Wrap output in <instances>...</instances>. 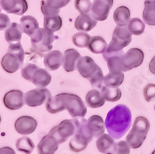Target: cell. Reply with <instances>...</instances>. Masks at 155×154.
<instances>
[{"label": "cell", "mask_w": 155, "mask_h": 154, "mask_svg": "<svg viewBox=\"0 0 155 154\" xmlns=\"http://www.w3.org/2000/svg\"><path fill=\"white\" fill-rule=\"evenodd\" d=\"M19 22L23 33L30 37L35 33L37 29H39L38 22L35 18L31 16H22L19 19Z\"/></svg>", "instance_id": "4316f807"}, {"label": "cell", "mask_w": 155, "mask_h": 154, "mask_svg": "<svg viewBox=\"0 0 155 154\" xmlns=\"http://www.w3.org/2000/svg\"><path fill=\"white\" fill-rule=\"evenodd\" d=\"M37 122L34 118L23 116L18 118L15 122V129L21 135H30L36 130Z\"/></svg>", "instance_id": "2e32d148"}, {"label": "cell", "mask_w": 155, "mask_h": 154, "mask_svg": "<svg viewBox=\"0 0 155 154\" xmlns=\"http://www.w3.org/2000/svg\"><path fill=\"white\" fill-rule=\"evenodd\" d=\"M66 93H61L49 98L46 102V109L48 112L56 114L64 111L65 109Z\"/></svg>", "instance_id": "ffe728a7"}, {"label": "cell", "mask_w": 155, "mask_h": 154, "mask_svg": "<svg viewBox=\"0 0 155 154\" xmlns=\"http://www.w3.org/2000/svg\"><path fill=\"white\" fill-rule=\"evenodd\" d=\"M105 101L102 92L96 89L90 90L85 96V102L91 109L100 108L105 104Z\"/></svg>", "instance_id": "484cf974"}, {"label": "cell", "mask_w": 155, "mask_h": 154, "mask_svg": "<svg viewBox=\"0 0 155 154\" xmlns=\"http://www.w3.org/2000/svg\"><path fill=\"white\" fill-rule=\"evenodd\" d=\"M92 37H90L89 34L85 32H81V33H75L72 37L73 44L75 46L81 48H88L90 41Z\"/></svg>", "instance_id": "d590c367"}, {"label": "cell", "mask_w": 155, "mask_h": 154, "mask_svg": "<svg viewBox=\"0 0 155 154\" xmlns=\"http://www.w3.org/2000/svg\"><path fill=\"white\" fill-rule=\"evenodd\" d=\"M89 140L84 134L80 133H74L73 137L70 139L69 147L71 150L74 152H79L86 149L89 143Z\"/></svg>", "instance_id": "d4e9b609"}, {"label": "cell", "mask_w": 155, "mask_h": 154, "mask_svg": "<svg viewBox=\"0 0 155 154\" xmlns=\"http://www.w3.org/2000/svg\"><path fill=\"white\" fill-rule=\"evenodd\" d=\"M16 147L19 152L24 154H31L34 149V143L30 138L23 136L18 139L16 143Z\"/></svg>", "instance_id": "d6a6232c"}, {"label": "cell", "mask_w": 155, "mask_h": 154, "mask_svg": "<svg viewBox=\"0 0 155 154\" xmlns=\"http://www.w3.org/2000/svg\"><path fill=\"white\" fill-rule=\"evenodd\" d=\"M130 146L127 141H120L116 143L111 154H130Z\"/></svg>", "instance_id": "74e56055"}, {"label": "cell", "mask_w": 155, "mask_h": 154, "mask_svg": "<svg viewBox=\"0 0 155 154\" xmlns=\"http://www.w3.org/2000/svg\"><path fill=\"white\" fill-rule=\"evenodd\" d=\"M113 5V0H94L91 15L97 21H104L107 19Z\"/></svg>", "instance_id": "7c38bea8"}, {"label": "cell", "mask_w": 155, "mask_h": 154, "mask_svg": "<svg viewBox=\"0 0 155 154\" xmlns=\"http://www.w3.org/2000/svg\"><path fill=\"white\" fill-rule=\"evenodd\" d=\"M81 55L76 50L68 49L64 54L63 67L67 72H73L75 70L76 65Z\"/></svg>", "instance_id": "44dd1931"}, {"label": "cell", "mask_w": 155, "mask_h": 154, "mask_svg": "<svg viewBox=\"0 0 155 154\" xmlns=\"http://www.w3.org/2000/svg\"><path fill=\"white\" fill-rule=\"evenodd\" d=\"M113 19L117 26H126L130 20V11L127 6H120L113 13Z\"/></svg>", "instance_id": "83f0119b"}, {"label": "cell", "mask_w": 155, "mask_h": 154, "mask_svg": "<svg viewBox=\"0 0 155 154\" xmlns=\"http://www.w3.org/2000/svg\"><path fill=\"white\" fill-rule=\"evenodd\" d=\"M54 39H58V37H54L53 32L44 27L37 29L30 37L31 51L40 57L45 56V54H47L52 50V44Z\"/></svg>", "instance_id": "3957f363"}, {"label": "cell", "mask_w": 155, "mask_h": 154, "mask_svg": "<svg viewBox=\"0 0 155 154\" xmlns=\"http://www.w3.org/2000/svg\"><path fill=\"white\" fill-rule=\"evenodd\" d=\"M76 130L74 119H65L58 126H54L49 133L53 136L58 143H63L74 134Z\"/></svg>", "instance_id": "52a82bcc"}, {"label": "cell", "mask_w": 155, "mask_h": 154, "mask_svg": "<svg viewBox=\"0 0 155 154\" xmlns=\"http://www.w3.org/2000/svg\"><path fill=\"white\" fill-rule=\"evenodd\" d=\"M143 95L145 100L148 102L155 99V84H148L143 90Z\"/></svg>", "instance_id": "ab89813d"}, {"label": "cell", "mask_w": 155, "mask_h": 154, "mask_svg": "<svg viewBox=\"0 0 155 154\" xmlns=\"http://www.w3.org/2000/svg\"><path fill=\"white\" fill-rule=\"evenodd\" d=\"M58 140L48 133L43 137L37 145L38 154H54L58 149Z\"/></svg>", "instance_id": "e0dca14e"}, {"label": "cell", "mask_w": 155, "mask_h": 154, "mask_svg": "<svg viewBox=\"0 0 155 154\" xmlns=\"http://www.w3.org/2000/svg\"><path fill=\"white\" fill-rule=\"evenodd\" d=\"M145 29V24L139 18H133L128 23V30L136 36L141 35L143 33Z\"/></svg>", "instance_id": "e575fe53"}, {"label": "cell", "mask_w": 155, "mask_h": 154, "mask_svg": "<svg viewBox=\"0 0 155 154\" xmlns=\"http://www.w3.org/2000/svg\"><path fill=\"white\" fill-rule=\"evenodd\" d=\"M71 0H46V2L51 7L60 9L68 5Z\"/></svg>", "instance_id": "60d3db41"}, {"label": "cell", "mask_w": 155, "mask_h": 154, "mask_svg": "<svg viewBox=\"0 0 155 154\" xmlns=\"http://www.w3.org/2000/svg\"><path fill=\"white\" fill-rule=\"evenodd\" d=\"M151 154H155V149H154V150L153 151V152H152V153H151Z\"/></svg>", "instance_id": "f6af8a7d"}, {"label": "cell", "mask_w": 155, "mask_h": 154, "mask_svg": "<svg viewBox=\"0 0 155 154\" xmlns=\"http://www.w3.org/2000/svg\"><path fill=\"white\" fill-rule=\"evenodd\" d=\"M24 79L32 82L38 88H45L51 83V76L45 69L39 67L34 64H27L21 70Z\"/></svg>", "instance_id": "5b68a950"}, {"label": "cell", "mask_w": 155, "mask_h": 154, "mask_svg": "<svg viewBox=\"0 0 155 154\" xmlns=\"http://www.w3.org/2000/svg\"><path fill=\"white\" fill-rule=\"evenodd\" d=\"M124 74L123 72H109L104 76L103 83L109 88H118L124 82Z\"/></svg>", "instance_id": "4dcf8cb0"}, {"label": "cell", "mask_w": 155, "mask_h": 154, "mask_svg": "<svg viewBox=\"0 0 155 154\" xmlns=\"http://www.w3.org/2000/svg\"><path fill=\"white\" fill-rule=\"evenodd\" d=\"M25 52L20 42L9 44L7 53L3 56L1 65L5 72L15 73L24 61Z\"/></svg>", "instance_id": "7a4b0ae2"}, {"label": "cell", "mask_w": 155, "mask_h": 154, "mask_svg": "<svg viewBox=\"0 0 155 154\" xmlns=\"http://www.w3.org/2000/svg\"><path fill=\"white\" fill-rule=\"evenodd\" d=\"M10 25V19L7 15L0 13V30L6 29Z\"/></svg>", "instance_id": "b9f144b4"}, {"label": "cell", "mask_w": 155, "mask_h": 154, "mask_svg": "<svg viewBox=\"0 0 155 154\" xmlns=\"http://www.w3.org/2000/svg\"><path fill=\"white\" fill-rule=\"evenodd\" d=\"M132 123V115L128 107L117 105L108 112L105 126L109 135L114 139H120L125 135Z\"/></svg>", "instance_id": "6da1fadb"}, {"label": "cell", "mask_w": 155, "mask_h": 154, "mask_svg": "<svg viewBox=\"0 0 155 154\" xmlns=\"http://www.w3.org/2000/svg\"><path fill=\"white\" fill-rule=\"evenodd\" d=\"M105 123L101 116H92L87 120V128L92 137H99L105 133Z\"/></svg>", "instance_id": "ac0fdd59"}, {"label": "cell", "mask_w": 155, "mask_h": 154, "mask_svg": "<svg viewBox=\"0 0 155 154\" xmlns=\"http://www.w3.org/2000/svg\"><path fill=\"white\" fill-rule=\"evenodd\" d=\"M75 8L81 14H88L92 9V2L90 0H75Z\"/></svg>", "instance_id": "8d00e7d4"}, {"label": "cell", "mask_w": 155, "mask_h": 154, "mask_svg": "<svg viewBox=\"0 0 155 154\" xmlns=\"http://www.w3.org/2000/svg\"><path fill=\"white\" fill-rule=\"evenodd\" d=\"M41 12L43 13L44 17L47 16H56V15H59L60 13V9H54L53 7H51L50 5H48L46 2V0H43L41 2Z\"/></svg>", "instance_id": "f35d334b"}, {"label": "cell", "mask_w": 155, "mask_h": 154, "mask_svg": "<svg viewBox=\"0 0 155 154\" xmlns=\"http://www.w3.org/2000/svg\"><path fill=\"white\" fill-rule=\"evenodd\" d=\"M65 109L73 118L85 117L87 113L86 105L79 96L66 93Z\"/></svg>", "instance_id": "ba28073f"}, {"label": "cell", "mask_w": 155, "mask_h": 154, "mask_svg": "<svg viewBox=\"0 0 155 154\" xmlns=\"http://www.w3.org/2000/svg\"><path fill=\"white\" fill-rule=\"evenodd\" d=\"M44 26L53 33L58 31L62 26V19L58 15L44 17Z\"/></svg>", "instance_id": "836d02e7"}, {"label": "cell", "mask_w": 155, "mask_h": 154, "mask_svg": "<svg viewBox=\"0 0 155 154\" xmlns=\"http://www.w3.org/2000/svg\"><path fill=\"white\" fill-rule=\"evenodd\" d=\"M50 98L51 94L48 88H36L25 93L24 102L29 107H37L48 102Z\"/></svg>", "instance_id": "9c48e42d"}, {"label": "cell", "mask_w": 155, "mask_h": 154, "mask_svg": "<svg viewBox=\"0 0 155 154\" xmlns=\"http://www.w3.org/2000/svg\"><path fill=\"white\" fill-rule=\"evenodd\" d=\"M3 104L8 109L18 110L24 105V94L20 90H11L3 97Z\"/></svg>", "instance_id": "4fadbf2b"}, {"label": "cell", "mask_w": 155, "mask_h": 154, "mask_svg": "<svg viewBox=\"0 0 155 154\" xmlns=\"http://www.w3.org/2000/svg\"><path fill=\"white\" fill-rule=\"evenodd\" d=\"M64 56L59 51H52L45 54L44 59V66L50 70H56L63 65Z\"/></svg>", "instance_id": "d6986e66"}, {"label": "cell", "mask_w": 155, "mask_h": 154, "mask_svg": "<svg viewBox=\"0 0 155 154\" xmlns=\"http://www.w3.org/2000/svg\"><path fill=\"white\" fill-rule=\"evenodd\" d=\"M144 59V54L139 48H131L124 53L123 57L124 70L129 71L142 64Z\"/></svg>", "instance_id": "30bf717a"}, {"label": "cell", "mask_w": 155, "mask_h": 154, "mask_svg": "<svg viewBox=\"0 0 155 154\" xmlns=\"http://www.w3.org/2000/svg\"><path fill=\"white\" fill-rule=\"evenodd\" d=\"M101 92L104 99L107 102H117L122 96L121 90L119 88H109L104 85L101 88Z\"/></svg>", "instance_id": "1f68e13d"}, {"label": "cell", "mask_w": 155, "mask_h": 154, "mask_svg": "<svg viewBox=\"0 0 155 154\" xmlns=\"http://www.w3.org/2000/svg\"><path fill=\"white\" fill-rule=\"evenodd\" d=\"M124 54V50L116 52H105L102 57L107 62V66L109 72H123L124 70V61L123 57Z\"/></svg>", "instance_id": "5bb4252c"}, {"label": "cell", "mask_w": 155, "mask_h": 154, "mask_svg": "<svg viewBox=\"0 0 155 154\" xmlns=\"http://www.w3.org/2000/svg\"><path fill=\"white\" fill-rule=\"evenodd\" d=\"M0 154H16V152L11 147L4 146L0 148Z\"/></svg>", "instance_id": "7bdbcfd3"}, {"label": "cell", "mask_w": 155, "mask_h": 154, "mask_svg": "<svg viewBox=\"0 0 155 154\" xmlns=\"http://www.w3.org/2000/svg\"><path fill=\"white\" fill-rule=\"evenodd\" d=\"M150 129V123L147 118L138 116L134 121L132 129L127 136V141L131 148L137 149L146 139L147 134Z\"/></svg>", "instance_id": "277c9868"}, {"label": "cell", "mask_w": 155, "mask_h": 154, "mask_svg": "<svg viewBox=\"0 0 155 154\" xmlns=\"http://www.w3.org/2000/svg\"><path fill=\"white\" fill-rule=\"evenodd\" d=\"M116 143L114 139L108 134H102L96 140L97 149L102 153L111 154L114 149Z\"/></svg>", "instance_id": "603a6c76"}, {"label": "cell", "mask_w": 155, "mask_h": 154, "mask_svg": "<svg viewBox=\"0 0 155 154\" xmlns=\"http://www.w3.org/2000/svg\"><path fill=\"white\" fill-rule=\"evenodd\" d=\"M0 122H1V117H0Z\"/></svg>", "instance_id": "bcb514c9"}, {"label": "cell", "mask_w": 155, "mask_h": 154, "mask_svg": "<svg viewBox=\"0 0 155 154\" xmlns=\"http://www.w3.org/2000/svg\"><path fill=\"white\" fill-rule=\"evenodd\" d=\"M132 34L126 26H117L113 33L110 44L108 45L106 52H116L124 50L130 44Z\"/></svg>", "instance_id": "8992f818"}, {"label": "cell", "mask_w": 155, "mask_h": 154, "mask_svg": "<svg viewBox=\"0 0 155 154\" xmlns=\"http://www.w3.org/2000/svg\"><path fill=\"white\" fill-rule=\"evenodd\" d=\"M0 6L8 13L21 16L28 9L27 0H0Z\"/></svg>", "instance_id": "9a60e30c"}, {"label": "cell", "mask_w": 155, "mask_h": 154, "mask_svg": "<svg viewBox=\"0 0 155 154\" xmlns=\"http://www.w3.org/2000/svg\"><path fill=\"white\" fill-rule=\"evenodd\" d=\"M154 110H155V105H154Z\"/></svg>", "instance_id": "7dc6e473"}, {"label": "cell", "mask_w": 155, "mask_h": 154, "mask_svg": "<svg viewBox=\"0 0 155 154\" xmlns=\"http://www.w3.org/2000/svg\"><path fill=\"white\" fill-rule=\"evenodd\" d=\"M107 43L103 37L95 36L91 38L88 48L90 51L96 54H103L107 49Z\"/></svg>", "instance_id": "f1b7e54d"}, {"label": "cell", "mask_w": 155, "mask_h": 154, "mask_svg": "<svg viewBox=\"0 0 155 154\" xmlns=\"http://www.w3.org/2000/svg\"><path fill=\"white\" fill-rule=\"evenodd\" d=\"M144 23L150 26H155V0H146L143 12Z\"/></svg>", "instance_id": "f546056e"}, {"label": "cell", "mask_w": 155, "mask_h": 154, "mask_svg": "<svg viewBox=\"0 0 155 154\" xmlns=\"http://www.w3.org/2000/svg\"><path fill=\"white\" fill-rule=\"evenodd\" d=\"M78 71L83 77L89 81L97 72L101 69L100 67L96 64L94 60L88 56L81 57L78 59L76 65Z\"/></svg>", "instance_id": "8fae6325"}, {"label": "cell", "mask_w": 155, "mask_h": 154, "mask_svg": "<svg viewBox=\"0 0 155 154\" xmlns=\"http://www.w3.org/2000/svg\"><path fill=\"white\" fill-rule=\"evenodd\" d=\"M23 31L21 26L16 23H10L5 31V39L9 44L20 42Z\"/></svg>", "instance_id": "cb8c5ba5"}, {"label": "cell", "mask_w": 155, "mask_h": 154, "mask_svg": "<svg viewBox=\"0 0 155 154\" xmlns=\"http://www.w3.org/2000/svg\"><path fill=\"white\" fill-rule=\"evenodd\" d=\"M149 69H150V71L155 75V56L152 58L149 64Z\"/></svg>", "instance_id": "ee69618b"}, {"label": "cell", "mask_w": 155, "mask_h": 154, "mask_svg": "<svg viewBox=\"0 0 155 154\" xmlns=\"http://www.w3.org/2000/svg\"><path fill=\"white\" fill-rule=\"evenodd\" d=\"M97 25V20H95L92 15L81 14L75 19L74 26L77 30L83 32H88Z\"/></svg>", "instance_id": "7402d4cb"}]
</instances>
